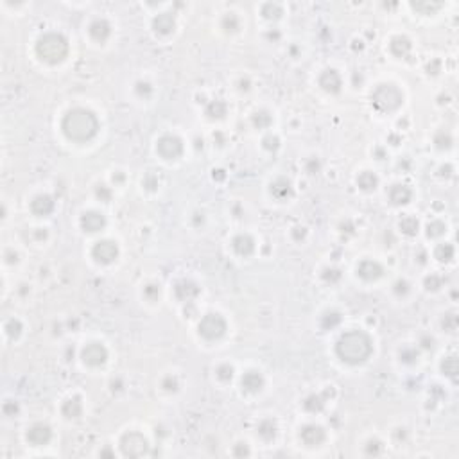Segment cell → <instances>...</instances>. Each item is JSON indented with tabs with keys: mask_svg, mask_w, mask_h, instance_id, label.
I'll use <instances>...</instances> for the list:
<instances>
[{
	"mask_svg": "<svg viewBox=\"0 0 459 459\" xmlns=\"http://www.w3.org/2000/svg\"><path fill=\"white\" fill-rule=\"evenodd\" d=\"M88 32L95 42H106L108 36H110V32H111V27L104 18H97V20H93L92 24H90Z\"/></svg>",
	"mask_w": 459,
	"mask_h": 459,
	"instance_id": "14",
	"label": "cell"
},
{
	"mask_svg": "<svg viewBox=\"0 0 459 459\" xmlns=\"http://www.w3.org/2000/svg\"><path fill=\"white\" fill-rule=\"evenodd\" d=\"M31 210H32V214H36V216H47V214H50L54 210L52 198L47 194L38 196V198H34L31 201Z\"/></svg>",
	"mask_w": 459,
	"mask_h": 459,
	"instance_id": "18",
	"label": "cell"
},
{
	"mask_svg": "<svg viewBox=\"0 0 459 459\" xmlns=\"http://www.w3.org/2000/svg\"><path fill=\"white\" fill-rule=\"evenodd\" d=\"M389 50L395 54L396 58H406L411 52V42L406 36H396L389 43Z\"/></svg>",
	"mask_w": 459,
	"mask_h": 459,
	"instance_id": "22",
	"label": "cell"
},
{
	"mask_svg": "<svg viewBox=\"0 0 459 459\" xmlns=\"http://www.w3.org/2000/svg\"><path fill=\"white\" fill-rule=\"evenodd\" d=\"M443 232H445V224L439 223V221H434V223H431V224H429V226H427L429 237H438V235H442Z\"/></svg>",
	"mask_w": 459,
	"mask_h": 459,
	"instance_id": "37",
	"label": "cell"
},
{
	"mask_svg": "<svg viewBox=\"0 0 459 459\" xmlns=\"http://www.w3.org/2000/svg\"><path fill=\"white\" fill-rule=\"evenodd\" d=\"M83 357V362L88 364V366H101V364L106 362L108 359V352L106 348H104L101 343H90L85 346V350H83L81 353Z\"/></svg>",
	"mask_w": 459,
	"mask_h": 459,
	"instance_id": "8",
	"label": "cell"
},
{
	"mask_svg": "<svg viewBox=\"0 0 459 459\" xmlns=\"http://www.w3.org/2000/svg\"><path fill=\"white\" fill-rule=\"evenodd\" d=\"M224 332H226V321L219 314H206L199 321V334L206 341L219 339V337L224 336Z\"/></svg>",
	"mask_w": 459,
	"mask_h": 459,
	"instance_id": "5",
	"label": "cell"
},
{
	"mask_svg": "<svg viewBox=\"0 0 459 459\" xmlns=\"http://www.w3.org/2000/svg\"><path fill=\"white\" fill-rule=\"evenodd\" d=\"M373 352V345L368 334L359 330H350L343 334L336 345V353L346 364H360Z\"/></svg>",
	"mask_w": 459,
	"mask_h": 459,
	"instance_id": "2",
	"label": "cell"
},
{
	"mask_svg": "<svg viewBox=\"0 0 459 459\" xmlns=\"http://www.w3.org/2000/svg\"><path fill=\"white\" fill-rule=\"evenodd\" d=\"M339 321H341V316L337 314V312H327V314L323 316L321 325H323V329H334L336 325H339Z\"/></svg>",
	"mask_w": 459,
	"mask_h": 459,
	"instance_id": "32",
	"label": "cell"
},
{
	"mask_svg": "<svg viewBox=\"0 0 459 459\" xmlns=\"http://www.w3.org/2000/svg\"><path fill=\"white\" fill-rule=\"evenodd\" d=\"M61 129H63L65 137L68 140L74 142H86L92 140L97 135L99 129V120L90 110L85 108H74L65 115L63 122H61Z\"/></svg>",
	"mask_w": 459,
	"mask_h": 459,
	"instance_id": "1",
	"label": "cell"
},
{
	"mask_svg": "<svg viewBox=\"0 0 459 459\" xmlns=\"http://www.w3.org/2000/svg\"><path fill=\"white\" fill-rule=\"evenodd\" d=\"M224 113H226V104H224L223 101H214V103L206 108V115H208L210 119H221Z\"/></svg>",
	"mask_w": 459,
	"mask_h": 459,
	"instance_id": "29",
	"label": "cell"
},
{
	"mask_svg": "<svg viewBox=\"0 0 459 459\" xmlns=\"http://www.w3.org/2000/svg\"><path fill=\"white\" fill-rule=\"evenodd\" d=\"M389 196V201L393 203V205H406V203H409L411 199V190L406 187V185H393L391 188H389L388 192Z\"/></svg>",
	"mask_w": 459,
	"mask_h": 459,
	"instance_id": "19",
	"label": "cell"
},
{
	"mask_svg": "<svg viewBox=\"0 0 459 459\" xmlns=\"http://www.w3.org/2000/svg\"><path fill=\"white\" fill-rule=\"evenodd\" d=\"M174 294H176L178 300L190 301L192 298H196L199 294V287L194 282H190V280H180L174 285Z\"/></svg>",
	"mask_w": 459,
	"mask_h": 459,
	"instance_id": "12",
	"label": "cell"
},
{
	"mask_svg": "<svg viewBox=\"0 0 459 459\" xmlns=\"http://www.w3.org/2000/svg\"><path fill=\"white\" fill-rule=\"evenodd\" d=\"M97 196H99V198H104V199H110V190H106V188H99V190H97Z\"/></svg>",
	"mask_w": 459,
	"mask_h": 459,
	"instance_id": "49",
	"label": "cell"
},
{
	"mask_svg": "<svg viewBox=\"0 0 459 459\" xmlns=\"http://www.w3.org/2000/svg\"><path fill=\"white\" fill-rule=\"evenodd\" d=\"M104 224H106L104 216L99 212H88L81 217V226L85 228V232H99L104 228Z\"/></svg>",
	"mask_w": 459,
	"mask_h": 459,
	"instance_id": "16",
	"label": "cell"
},
{
	"mask_svg": "<svg viewBox=\"0 0 459 459\" xmlns=\"http://www.w3.org/2000/svg\"><path fill=\"white\" fill-rule=\"evenodd\" d=\"M257 432H258V436H262L264 439L275 438V434H276L275 422L273 420H262L260 424H258V427H257Z\"/></svg>",
	"mask_w": 459,
	"mask_h": 459,
	"instance_id": "26",
	"label": "cell"
},
{
	"mask_svg": "<svg viewBox=\"0 0 459 459\" xmlns=\"http://www.w3.org/2000/svg\"><path fill=\"white\" fill-rule=\"evenodd\" d=\"M162 388L167 389V391H176V389H178V380L174 377H167L165 380H163Z\"/></svg>",
	"mask_w": 459,
	"mask_h": 459,
	"instance_id": "44",
	"label": "cell"
},
{
	"mask_svg": "<svg viewBox=\"0 0 459 459\" xmlns=\"http://www.w3.org/2000/svg\"><path fill=\"white\" fill-rule=\"evenodd\" d=\"M357 273L362 280H377L382 275V265L375 260H362L357 267Z\"/></svg>",
	"mask_w": 459,
	"mask_h": 459,
	"instance_id": "15",
	"label": "cell"
},
{
	"mask_svg": "<svg viewBox=\"0 0 459 459\" xmlns=\"http://www.w3.org/2000/svg\"><path fill=\"white\" fill-rule=\"evenodd\" d=\"M271 192H273V196H276L278 199H283V198H287V196L293 194V187H291V183L287 180L280 178V180H276L275 183L271 185Z\"/></svg>",
	"mask_w": 459,
	"mask_h": 459,
	"instance_id": "25",
	"label": "cell"
},
{
	"mask_svg": "<svg viewBox=\"0 0 459 459\" xmlns=\"http://www.w3.org/2000/svg\"><path fill=\"white\" fill-rule=\"evenodd\" d=\"M400 359L406 360V362H414V359H418V352L413 348H404L400 352Z\"/></svg>",
	"mask_w": 459,
	"mask_h": 459,
	"instance_id": "39",
	"label": "cell"
},
{
	"mask_svg": "<svg viewBox=\"0 0 459 459\" xmlns=\"http://www.w3.org/2000/svg\"><path fill=\"white\" fill-rule=\"evenodd\" d=\"M232 247L235 250L237 255H240V257H247V255L253 253L255 242H253V239H251L250 235H244V233H240V235H237L235 239H233Z\"/></svg>",
	"mask_w": 459,
	"mask_h": 459,
	"instance_id": "17",
	"label": "cell"
},
{
	"mask_svg": "<svg viewBox=\"0 0 459 459\" xmlns=\"http://www.w3.org/2000/svg\"><path fill=\"white\" fill-rule=\"evenodd\" d=\"M242 388L246 389V391H258V389H262V386H264V377H262L258 371H247V373L242 375Z\"/></svg>",
	"mask_w": 459,
	"mask_h": 459,
	"instance_id": "20",
	"label": "cell"
},
{
	"mask_svg": "<svg viewBox=\"0 0 459 459\" xmlns=\"http://www.w3.org/2000/svg\"><path fill=\"white\" fill-rule=\"evenodd\" d=\"M442 368H443V371H445L447 377H456V373H457V360H456V357H447V359L443 360Z\"/></svg>",
	"mask_w": 459,
	"mask_h": 459,
	"instance_id": "31",
	"label": "cell"
},
{
	"mask_svg": "<svg viewBox=\"0 0 459 459\" xmlns=\"http://www.w3.org/2000/svg\"><path fill=\"white\" fill-rule=\"evenodd\" d=\"M147 449V442L138 432H129L122 439V450L126 456H142Z\"/></svg>",
	"mask_w": 459,
	"mask_h": 459,
	"instance_id": "9",
	"label": "cell"
},
{
	"mask_svg": "<svg viewBox=\"0 0 459 459\" xmlns=\"http://www.w3.org/2000/svg\"><path fill=\"white\" fill-rule=\"evenodd\" d=\"M152 27H155V31L160 32V34H169V32H173V29H174L173 14H169V13L158 14V16L155 18V22H152Z\"/></svg>",
	"mask_w": 459,
	"mask_h": 459,
	"instance_id": "21",
	"label": "cell"
},
{
	"mask_svg": "<svg viewBox=\"0 0 459 459\" xmlns=\"http://www.w3.org/2000/svg\"><path fill=\"white\" fill-rule=\"evenodd\" d=\"M303 407L307 411H311V413H319L325 407V398L321 395H311L303 402Z\"/></svg>",
	"mask_w": 459,
	"mask_h": 459,
	"instance_id": "27",
	"label": "cell"
},
{
	"mask_svg": "<svg viewBox=\"0 0 459 459\" xmlns=\"http://www.w3.org/2000/svg\"><path fill=\"white\" fill-rule=\"evenodd\" d=\"M398 226L406 235H414V233L418 232V221H416V217H413V216H406V217H402Z\"/></svg>",
	"mask_w": 459,
	"mask_h": 459,
	"instance_id": "28",
	"label": "cell"
},
{
	"mask_svg": "<svg viewBox=\"0 0 459 459\" xmlns=\"http://www.w3.org/2000/svg\"><path fill=\"white\" fill-rule=\"evenodd\" d=\"M253 122H255V126H258V127H267L269 124H271V115H269L267 111H260V113H255Z\"/></svg>",
	"mask_w": 459,
	"mask_h": 459,
	"instance_id": "34",
	"label": "cell"
},
{
	"mask_svg": "<svg viewBox=\"0 0 459 459\" xmlns=\"http://www.w3.org/2000/svg\"><path fill=\"white\" fill-rule=\"evenodd\" d=\"M456 323H457L456 316L449 314V316H445V321H443V325H445V329L449 330V332H454V330H456Z\"/></svg>",
	"mask_w": 459,
	"mask_h": 459,
	"instance_id": "42",
	"label": "cell"
},
{
	"mask_svg": "<svg viewBox=\"0 0 459 459\" xmlns=\"http://www.w3.org/2000/svg\"><path fill=\"white\" fill-rule=\"evenodd\" d=\"M68 52V43L58 32H47L36 43V54L42 58L45 63H60L65 60Z\"/></svg>",
	"mask_w": 459,
	"mask_h": 459,
	"instance_id": "3",
	"label": "cell"
},
{
	"mask_svg": "<svg viewBox=\"0 0 459 459\" xmlns=\"http://www.w3.org/2000/svg\"><path fill=\"white\" fill-rule=\"evenodd\" d=\"M117 255H119V247H117L113 240H99L92 250V257L97 262H101V264H110V262H113Z\"/></svg>",
	"mask_w": 459,
	"mask_h": 459,
	"instance_id": "7",
	"label": "cell"
},
{
	"mask_svg": "<svg viewBox=\"0 0 459 459\" xmlns=\"http://www.w3.org/2000/svg\"><path fill=\"white\" fill-rule=\"evenodd\" d=\"M395 291H396V294H406L407 291H409V285H407L406 280H398V282L395 283Z\"/></svg>",
	"mask_w": 459,
	"mask_h": 459,
	"instance_id": "46",
	"label": "cell"
},
{
	"mask_svg": "<svg viewBox=\"0 0 459 459\" xmlns=\"http://www.w3.org/2000/svg\"><path fill=\"white\" fill-rule=\"evenodd\" d=\"M425 285H427V289H432V291H436L438 289L439 285H442V280H439V276H436V275H431L429 276L427 280H425Z\"/></svg>",
	"mask_w": 459,
	"mask_h": 459,
	"instance_id": "41",
	"label": "cell"
},
{
	"mask_svg": "<svg viewBox=\"0 0 459 459\" xmlns=\"http://www.w3.org/2000/svg\"><path fill=\"white\" fill-rule=\"evenodd\" d=\"M434 257L438 258L439 262H449L450 258L454 257V247L450 244H439L434 251Z\"/></svg>",
	"mask_w": 459,
	"mask_h": 459,
	"instance_id": "30",
	"label": "cell"
},
{
	"mask_svg": "<svg viewBox=\"0 0 459 459\" xmlns=\"http://www.w3.org/2000/svg\"><path fill=\"white\" fill-rule=\"evenodd\" d=\"M50 438H52V432H50L49 425H45V424H34L27 431V442L32 443V445H36V447L49 443Z\"/></svg>",
	"mask_w": 459,
	"mask_h": 459,
	"instance_id": "10",
	"label": "cell"
},
{
	"mask_svg": "<svg viewBox=\"0 0 459 459\" xmlns=\"http://www.w3.org/2000/svg\"><path fill=\"white\" fill-rule=\"evenodd\" d=\"M156 152L165 160H176L183 152V144L174 135H163L158 142H156Z\"/></svg>",
	"mask_w": 459,
	"mask_h": 459,
	"instance_id": "6",
	"label": "cell"
},
{
	"mask_svg": "<svg viewBox=\"0 0 459 459\" xmlns=\"http://www.w3.org/2000/svg\"><path fill=\"white\" fill-rule=\"evenodd\" d=\"M145 294H147L149 298H155V294H158V289H156L155 285H147V289H145Z\"/></svg>",
	"mask_w": 459,
	"mask_h": 459,
	"instance_id": "48",
	"label": "cell"
},
{
	"mask_svg": "<svg viewBox=\"0 0 459 459\" xmlns=\"http://www.w3.org/2000/svg\"><path fill=\"white\" fill-rule=\"evenodd\" d=\"M371 101H373V106L377 108L378 111H395L396 108L402 104L404 97H402V92H400L396 86L380 85V86H377V90L373 92Z\"/></svg>",
	"mask_w": 459,
	"mask_h": 459,
	"instance_id": "4",
	"label": "cell"
},
{
	"mask_svg": "<svg viewBox=\"0 0 459 459\" xmlns=\"http://www.w3.org/2000/svg\"><path fill=\"white\" fill-rule=\"evenodd\" d=\"M378 450H380V443L378 442L368 443V454H378Z\"/></svg>",
	"mask_w": 459,
	"mask_h": 459,
	"instance_id": "47",
	"label": "cell"
},
{
	"mask_svg": "<svg viewBox=\"0 0 459 459\" xmlns=\"http://www.w3.org/2000/svg\"><path fill=\"white\" fill-rule=\"evenodd\" d=\"M264 145L269 149V151H275V149L278 147V138H276V137H267V138H264Z\"/></svg>",
	"mask_w": 459,
	"mask_h": 459,
	"instance_id": "45",
	"label": "cell"
},
{
	"mask_svg": "<svg viewBox=\"0 0 459 459\" xmlns=\"http://www.w3.org/2000/svg\"><path fill=\"white\" fill-rule=\"evenodd\" d=\"M81 411H83V406H81V400H79L78 396L67 400V402L63 404V407H61V413H63V416H67V418H78L79 414H81Z\"/></svg>",
	"mask_w": 459,
	"mask_h": 459,
	"instance_id": "23",
	"label": "cell"
},
{
	"mask_svg": "<svg viewBox=\"0 0 459 459\" xmlns=\"http://www.w3.org/2000/svg\"><path fill=\"white\" fill-rule=\"evenodd\" d=\"M137 92H138V95H142V97H149L151 95V85H149V83H137Z\"/></svg>",
	"mask_w": 459,
	"mask_h": 459,
	"instance_id": "43",
	"label": "cell"
},
{
	"mask_svg": "<svg viewBox=\"0 0 459 459\" xmlns=\"http://www.w3.org/2000/svg\"><path fill=\"white\" fill-rule=\"evenodd\" d=\"M223 27L226 29V31H237L239 29V18L235 16V14H226L223 20Z\"/></svg>",
	"mask_w": 459,
	"mask_h": 459,
	"instance_id": "36",
	"label": "cell"
},
{
	"mask_svg": "<svg viewBox=\"0 0 459 459\" xmlns=\"http://www.w3.org/2000/svg\"><path fill=\"white\" fill-rule=\"evenodd\" d=\"M300 438L307 447H318L325 442V431L319 425H307L301 429Z\"/></svg>",
	"mask_w": 459,
	"mask_h": 459,
	"instance_id": "11",
	"label": "cell"
},
{
	"mask_svg": "<svg viewBox=\"0 0 459 459\" xmlns=\"http://www.w3.org/2000/svg\"><path fill=\"white\" fill-rule=\"evenodd\" d=\"M20 330H22V325H20V321H18V319H9V321H7L6 332H7V336H9V337H18Z\"/></svg>",
	"mask_w": 459,
	"mask_h": 459,
	"instance_id": "35",
	"label": "cell"
},
{
	"mask_svg": "<svg viewBox=\"0 0 459 459\" xmlns=\"http://www.w3.org/2000/svg\"><path fill=\"white\" fill-rule=\"evenodd\" d=\"M357 185H359L362 190H375L378 185V178L375 176L373 173H370V170H364V173H360L359 178H357Z\"/></svg>",
	"mask_w": 459,
	"mask_h": 459,
	"instance_id": "24",
	"label": "cell"
},
{
	"mask_svg": "<svg viewBox=\"0 0 459 459\" xmlns=\"http://www.w3.org/2000/svg\"><path fill=\"white\" fill-rule=\"evenodd\" d=\"M262 14H264L265 18H278L280 14H282V7H280L278 4H265V6L262 7Z\"/></svg>",
	"mask_w": 459,
	"mask_h": 459,
	"instance_id": "33",
	"label": "cell"
},
{
	"mask_svg": "<svg viewBox=\"0 0 459 459\" xmlns=\"http://www.w3.org/2000/svg\"><path fill=\"white\" fill-rule=\"evenodd\" d=\"M436 145H438V147H450V144H452V138H450V135L449 133H439L438 137H436Z\"/></svg>",
	"mask_w": 459,
	"mask_h": 459,
	"instance_id": "40",
	"label": "cell"
},
{
	"mask_svg": "<svg viewBox=\"0 0 459 459\" xmlns=\"http://www.w3.org/2000/svg\"><path fill=\"white\" fill-rule=\"evenodd\" d=\"M217 377L221 378V380H230V378L233 377V368L230 366V364H223V366L217 368Z\"/></svg>",
	"mask_w": 459,
	"mask_h": 459,
	"instance_id": "38",
	"label": "cell"
},
{
	"mask_svg": "<svg viewBox=\"0 0 459 459\" xmlns=\"http://www.w3.org/2000/svg\"><path fill=\"white\" fill-rule=\"evenodd\" d=\"M319 86H321L325 92L330 93H337L341 88V78L336 70H325L321 75H319Z\"/></svg>",
	"mask_w": 459,
	"mask_h": 459,
	"instance_id": "13",
	"label": "cell"
}]
</instances>
